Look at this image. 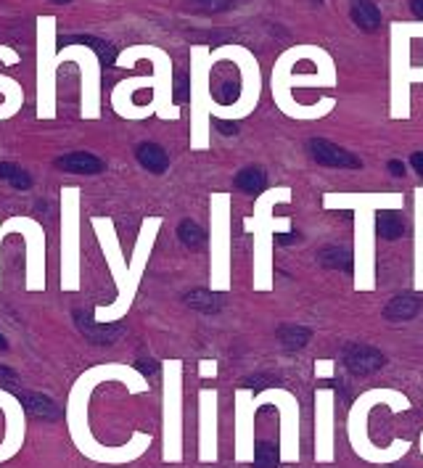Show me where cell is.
Masks as SVG:
<instances>
[{
	"mask_svg": "<svg viewBox=\"0 0 423 468\" xmlns=\"http://www.w3.org/2000/svg\"><path fill=\"white\" fill-rule=\"evenodd\" d=\"M278 244H281V246H286V244H293V241H299V233H296V230H291V233H281V236H278Z\"/></svg>",
	"mask_w": 423,
	"mask_h": 468,
	"instance_id": "21",
	"label": "cell"
},
{
	"mask_svg": "<svg viewBox=\"0 0 423 468\" xmlns=\"http://www.w3.org/2000/svg\"><path fill=\"white\" fill-rule=\"evenodd\" d=\"M386 167H389V172L394 175V177H402V175H405V164L397 162V159H391V162L386 164Z\"/></svg>",
	"mask_w": 423,
	"mask_h": 468,
	"instance_id": "22",
	"label": "cell"
},
{
	"mask_svg": "<svg viewBox=\"0 0 423 468\" xmlns=\"http://www.w3.org/2000/svg\"><path fill=\"white\" fill-rule=\"evenodd\" d=\"M6 379H8V381H16V373H13L11 368H6V365H0V381H6Z\"/></svg>",
	"mask_w": 423,
	"mask_h": 468,
	"instance_id": "25",
	"label": "cell"
},
{
	"mask_svg": "<svg viewBox=\"0 0 423 468\" xmlns=\"http://www.w3.org/2000/svg\"><path fill=\"white\" fill-rule=\"evenodd\" d=\"M267 185V175L260 167H244L239 175H236V188L244 191V194H260Z\"/></svg>",
	"mask_w": 423,
	"mask_h": 468,
	"instance_id": "10",
	"label": "cell"
},
{
	"mask_svg": "<svg viewBox=\"0 0 423 468\" xmlns=\"http://www.w3.org/2000/svg\"><path fill=\"white\" fill-rule=\"evenodd\" d=\"M185 305L198 310V312H220V310L225 307V296L204 291V289H196V291H188V294H185Z\"/></svg>",
	"mask_w": 423,
	"mask_h": 468,
	"instance_id": "8",
	"label": "cell"
},
{
	"mask_svg": "<svg viewBox=\"0 0 423 468\" xmlns=\"http://www.w3.org/2000/svg\"><path fill=\"white\" fill-rule=\"evenodd\" d=\"M56 167L64 170V172H72V175L103 172V162L87 151H75V153H66V156H58V159H56Z\"/></svg>",
	"mask_w": 423,
	"mask_h": 468,
	"instance_id": "3",
	"label": "cell"
},
{
	"mask_svg": "<svg viewBox=\"0 0 423 468\" xmlns=\"http://www.w3.org/2000/svg\"><path fill=\"white\" fill-rule=\"evenodd\" d=\"M307 148H310L315 162L323 164V167H341V170H360L362 167V162L352 151L331 141H323V138H312L307 143Z\"/></svg>",
	"mask_w": 423,
	"mask_h": 468,
	"instance_id": "1",
	"label": "cell"
},
{
	"mask_svg": "<svg viewBox=\"0 0 423 468\" xmlns=\"http://www.w3.org/2000/svg\"><path fill=\"white\" fill-rule=\"evenodd\" d=\"M352 19H355V24H358L360 30L373 32L381 24V13L370 0H355V6H352Z\"/></svg>",
	"mask_w": 423,
	"mask_h": 468,
	"instance_id": "9",
	"label": "cell"
},
{
	"mask_svg": "<svg viewBox=\"0 0 423 468\" xmlns=\"http://www.w3.org/2000/svg\"><path fill=\"white\" fill-rule=\"evenodd\" d=\"M376 230H379L381 239L394 241L405 233V220L400 215H394V212H381L379 220H376Z\"/></svg>",
	"mask_w": 423,
	"mask_h": 468,
	"instance_id": "13",
	"label": "cell"
},
{
	"mask_svg": "<svg viewBox=\"0 0 423 468\" xmlns=\"http://www.w3.org/2000/svg\"><path fill=\"white\" fill-rule=\"evenodd\" d=\"M6 347H8V341H6V339L0 336V349H6Z\"/></svg>",
	"mask_w": 423,
	"mask_h": 468,
	"instance_id": "26",
	"label": "cell"
},
{
	"mask_svg": "<svg viewBox=\"0 0 423 468\" xmlns=\"http://www.w3.org/2000/svg\"><path fill=\"white\" fill-rule=\"evenodd\" d=\"M87 45L90 51H96L98 58H101V64H111L114 61V48H111L106 40H101V37H93V34H72V37H58V45Z\"/></svg>",
	"mask_w": 423,
	"mask_h": 468,
	"instance_id": "7",
	"label": "cell"
},
{
	"mask_svg": "<svg viewBox=\"0 0 423 468\" xmlns=\"http://www.w3.org/2000/svg\"><path fill=\"white\" fill-rule=\"evenodd\" d=\"M0 180L11 183L13 188H19V191L32 188V177H30V172H27V170H22L19 164H11V162L0 164Z\"/></svg>",
	"mask_w": 423,
	"mask_h": 468,
	"instance_id": "14",
	"label": "cell"
},
{
	"mask_svg": "<svg viewBox=\"0 0 423 468\" xmlns=\"http://www.w3.org/2000/svg\"><path fill=\"white\" fill-rule=\"evenodd\" d=\"M320 265L328 270H352V251L344 246H326L320 249Z\"/></svg>",
	"mask_w": 423,
	"mask_h": 468,
	"instance_id": "11",
	"label": "cell"
},
{
	"mask_svg": "<svg viewBox=\"0 0 423 468\" xmlns=\"http://www.w3.org/2000/svg\"><path fill=\"white\" fill-rule=\"evenodd\" d=\"M135 159L141 162L143 170H149L153 175H162L167 167H170V159H167V151H164L162 146H156V143H141L138 148H135Z\"/></svg>",
	"mask_w": 423,
	"mask_h": 468,
	"instance_id": "5",
	"label": "cell"
},
{
	"mask_svg": "<svg viewBox=\"0 0 423 468\" xmlns=\"http://www.w3.org/2000/svg\"><path fill=\"white\" fill-rule=\"evenodd\" d=\"M24 407H27V413L34 415V418H48V421H53L58 418V407H56L48 397H40V394H24L22 397Z\"/></svg>",
	"mask_w": 423,
	"mask_h": 468,
	"instance_id": "12",
	"label": "cell"
},
{
	"mask_svg": "<svg viewBox=\"0 0 423 468\" xmlns=\"http://www.w3.org/2000/svg\"><path fill=\"white\" fill-rule=\"evenodd\" d=\"M188 96H191V90H188V77L177 75L175 77V101H177V103H185Z\"/></svg>",
	"mask_w": 423,
	"mask_h": 468,
	"instance_id": "18",
	"label": "cell"
},
{
	"mask_svg": "<svg viewBox=\"0 0 423 468\" xmlns=\"http://www.w3.org/2000/svg\"><path fill=\"white\" fill-rule=\"evenodd\" d=\"M53 3H58V6H66V3H72V0H53Z\"/></svg>",
	"mask_w": 423,
	"mask_h": 468,
	"instance_id": "27",
	"label": "cell"
},
{
	"mask_svg": "<svg viewBox=\"0 0 423 468\" xmlns=\"http://www.w3.org/2000/svg\"><path fill=\"white\" fill-rule=\"evenodd\" d=\"M421 296H412V294H402V296H394L389 305L384 307V317L386 320H410L421 312Z\"/></svg>",
	"mask_w": 423,
	"mask_h": 468,
	"instance_id": "6",
	"label": "cell"
},
{
	"mask_svg": "<svg viewBox=\"0 0 423 468\" xmlns=\"http://www.w3.org/2000/svg\"><path fill=\"white\" fill-rule=\"evenodd\" d=\"M254 468H278V447L272 442H257Z\"/></svg>",
	"mask_w": 423,
	"mask_h": 468,
	"instance_id": "17",
	"label": "cell"
},
{
	"mask_svg": "<svg viewBox=\"0 0 423 468\" xmlns=\"http://www.w3.org/2000/svg\"><path fill=\"white\" fill-rule=\"evenodd\" d=\"M278 341L286 349H302L310 341V328L302 326H281L278 328Z\"/></svg>",
	"mask_w": 423,
	"mask_h": 468,
	"instance_id": "15",
	"label": "cell"
},
{
	"mask_svg": "<svg viewBox=\"0 0 423 468\" xmlns=\"http://www.w3.org/2000/svg\"><path fill=\"white\" fill-rule=\"evenodd\" d=\"M410 164H412V170H415V172H418V175L423 177V151L412 153V156H410Z\"/></svg>",
	"mask_w": 423,
	"mask_h": 468,
	"instance_id": "20",
	"label": "cell"
},
{
	"mask_svg": "<svg viewBox=\"0 0 423 468\" xmlns=\"http://www.w3.org/2000/svg\"><path fill=\"white\" fill-rule=\"evenodd\" d=\"M410 11H412V16H415V19H423V0H412Z\"/></svg>",
	"mask_w": 423,
	"mask_h": 468,
	"instance_id": "24",
	"label": "cell"
},
{
	"mask_svg": "<svg viewBox=\"0 0 423 468\" xmlns=\"http://www.w3.org/2000/svg\"><path fill=\"white\" fill-rule=\"evenodd\" d=\"M177 236L183 241L188 249H198V246H204V230L196 225L194 220H183L180 222V228H177Z\"/></svg>",
	"mask_w": 423,
	"mask_h": 468,
	"instance_id": "16",
	"label": "cell"
},
{
	"mask_svg": "<svg viewBox=\"0 0 423 468\" xmlns=\"http://www.w3.org/2000/svg\"><path fill=\"white\" fill-rule=\"evenodd\" d=\"M386 360L376 347H368V344H349L344 349V365H347L349 373L355 376H370L373 370H379Z\"/></svg>",
	"mask_w": 423,
	"mask_h": 468,
	"instance_id": "2",
	"label": "cell"
},
{
	"mask_svg": "<svg viewBox=\"0 0 423 468\" xmlns=\"http://www.w3.org/2000/svg\"><path fill=\"white\" fill-rule=\"evenodd\" d=\"M75 320H77V326H80V331H82L93 344H111V341H117L122 334V326H98V323H93V317L87 315L85 310H77Z\"/></svg>",
	"mask_w": 423,
	"mask_h": 468,
	"instance_id": "4",
	"label": "cell"
},
{
	"mask_svg": "<svg viewBox=\"0 0 423 468\" xmlns=\"http://www.w3.org/2000/svg\"><path fill=\"white\" fill-rule=\"evenodd\" d=\"M135 368L141 370V373H146V376H151V373H156V362H153V360H138V362H135Z\"/></svg>",
	"mask_w": 423,
	"mask_h": 468,
	"instance_id": "19",
	"label": "cell"
},
{
	"mask_svg": "<svg viewBox=\"0 0 423 468\" xmlns=\"http://www.w3.org/2000/svg\"><path fill=\"white\" fill-rule=\"evenodd\" d=\"M217 127L222 135H236V132H239V127H236L233 122H217Z\"/></svg>",
	"mask_w": 423,
	"mask_h": 468,
	"instance_id": "23",
	"label": "cell"
},
{
	"mask_svg": "<svg viewBox=\"0 0 423 468\" xmlns=\"http://www.w3.org/2000/svg\"><path fill=\"white\" fill-rule=\"evenodd\" d=\"M315 3H320V0H315Z\"/></svg>",
	"mask_w": 423,
	"mask_h": 468,
	"instance_id": "28",
	"label": "cell"
}]
</instances>
